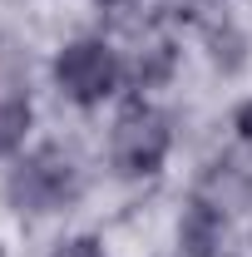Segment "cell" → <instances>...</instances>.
<instances>
[{
	"label": "cell",
	"mask_w": 252,
	"mask_h": 257,
	"mask_svg": "<svg viewBox=\"0 0 252 257\" xmlns=\"http://www.w3.org/2000/svg\"><path fill=\"white\" fill-rule=\"evenodd\" d=\"M168 144H173V128H168V114L134 99L119 109L114 119V134H109V163L124 173V178H149L163 168L168 159Z\"/></svg>",
	"instance_id": "6da1fadb"
},
{
	"label": "cell",
	"mask_w": 252,
	"mask_h": 257,
	"mask_svg": "<svg viewBox=\"0 0 252 257\" xmlns=\"http://www.w3.org/2000/svg\"><path fill=\"white\" fill-rule=\"evenodd\" d=\"M119 55L104 45V40H69L60 50V60H55V79H60V89L74 104H99V99L114 94V84H119Z\"/></svg>",
	"instance_id": "3957f363"
},
{
	"label": "cell",
	"mask_w": 252,
	"mask_h": 257,
	"mask_svg": "<svg viewBox=\"0 0 252 257\" xmlns=\"http://www.w3.org/2000/svg\"><path fill=\"white\" fill-rule=\"evenodd\" d=\"M55 257H104V247H99L94 237H74V242H64Z\"/></svg>",
	"instance_id": "52a82bcc"
},
{
	"label": "cell",
	"mask_w": 252,
	"mask_h": 257,
	"mask_svg": "<svg viewBox=\"0 0 252 257\" xmlns=\"http://www.w3.org/2000/svg\"><path fill=\"white\" fill-rule=\"evenodd\" d=\"M213 60L222 64V69H237L242 64V40H237V30H213Z\"/></svg>",
	"instance_id": "8992f818"
},
{
	"label": "cell",
	"mask_w": 252,
	"mask_h": 257,
	"mask_svg": "<svg viewBox=\"0 0 252 257\" xmlns=\"http://www.w3.org/2000/svg\"><path fill=\"white\" fill-rule=\"evenodd\" d=\"M0 257H5V252H0Z\"/></svg>",
	"instance_id": "ba28073f"
},
{
	"label": "cell",
	"mask_w": 252,
	"mask_h": 257,
	"mask_svg": "<svg viewBox=\"0 0 252 257\" xmlns=\"http://www.w3.org/2000/svg\"><path fill=\"white\" fill-rule=\"evenodd\" d=\"M30 99L25 94H10L0 99V154H15L20 144H25V134H30Z\"/></svg>",
	"instance_id": "5b68a950"
},
{
	"label": "cell",
	"mask_w": 252,
	"mask_h": 257,
	"mask_svg": "<svg viewBox=\"0 0 252 257\" xmlns=\"http://www.w3.org/2000/svg\"><path fill=\"white\" fill-rule=\"evenodd\" d=\"M222 242V213L218 203L208 198H193L178 218V257H213Z\"/></svg>",
	"instance_id": "277c9868"
},
{
	"label": "cell",
	"mask_w": 252,
	"mask_h": 257,
	"mask_svg": "<svg viewBox=\"0 0 252 257\" xmlns=\"http://www.w3.org/2000/svg\"><path fill=\"white\" fill-rule=\"evenodd\" d=\"M74 193H79V168H74V159L64 154L60 144L35 149L30 159L15 163L10 178H5V198L20 213H55Z\"/></svg>",
	"instance_id": "7a4b0ae2"
}]
</instances>
